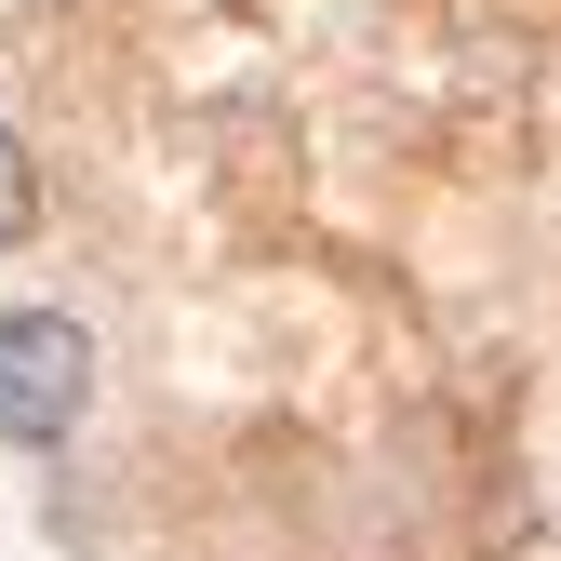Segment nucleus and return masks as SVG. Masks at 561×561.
Wrapping results in <instances>:
<instances>
[{
  "instance_id": "7ed1b4c3",
  "label": "nucleus",
  "mask_w": 561,
  "mask_h": 561,
  "mask_svg": "<svg viewBox=\"0 0 561 561\" xmlns=\"http://www.w3.org/2000/svg\"><path fill=\"white\" fill-rule=\"evenodd\" d=\"M0 14H67V0H0Z\"/></svg>"
},
{
  "instance_id": "f03ea898",
  "label": "nucleus",
  "mask_w": 561,
  "mask_h": 561,
  "mask_svg": "<svg viewBox=\"0 0 561 561\" xmlns=\"http://www.w3.org/2000/svg\"><path fill=\"white\" fill-rule=\"evenodd\" d=\"M27 228H41V161H27V134L0 121V254H14Z\"/></svg>"
},
{
  "instance_id": "f257e3e1",
  "label": "nucleus",
  "mask_w": 561,
  "mask_h": 561,
  "mask_svg": "<svg viewBox=\"0 0 561 561\" xmlns=\"http://www.w3.org/2000/svg\"><path fill=\"white\" fill-rule=\"evenodd\" d=\"M81 414H94V334L67 308H0V442L67 455Z\"/></svg>"
}]
</instances>
